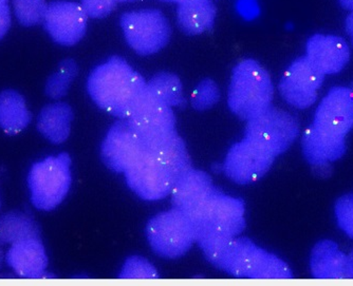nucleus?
Listing matches in <instances>:
<instances>
[{
	"label": "nucleus",
	"instance_id": "nucleus-1",
	"mask_svg": "<svg viewBox=\"0 0 353 286\" xmlns=\"http://www.w3.org/2000/svg\"><path fill=\"white\" fill-rule=\"evenodd\" d=\"M145 79L119 57H110L89 75L87 90L93 102L109 114L126 119L146 91Z\"/></svg>",
	"mask_w": 353,
	"mask_h": 286
},
{
	"label": "nucleus",
	"instance_id": "nucleus-2",
	"mask_svg": "<svg viewBox=\"0 0 353 286\" xmlns=\"http://www.w3.org/2000/svg\"><path fill=\"white\" fill-rule=\"evenodd\" d=\"M203 254L212 265L234 277L261 280L293 278L292 271L285 261L248 238H232L203 250Z\"/></svg>",
	"mask_w": 353,
	"mask_h": 286
},
{
	"label": "nucleus",
	"instance_id": "nucleus-3",
	"mask_svg": "<svg viewBox=\"0 0 353 286\" xmlns=\"http://www.w3.org/2000/svg\"><path fill=\"white\" fill-rule=\"evenodd\" d=\"M245 203L214 186L188 216L195 226V242L202 250L238 237L245 227ZM188 216V214H186Z\"/></svg>",
	"mask_w": 353,
	"mask_h": 286
},
{
	"label": "nucleus",
	"instance_id": "nucleus-4",
	"mask_svg": "<svg viewBox=\"0 0 353 286\" xmlns=\"http://www.w3.org/2000/svg\"><path fill=\"white\" fill-rule=\"evenodd\" d=\"M274 87L268 71L254 59L236 65L229 88L230 109L241 120H250L272 106Z\"/></svg>",
	"mask_w": 353,
	"mask_h": 286
},
{
	"label": "nucleus",
	"instance_id": "nucleus-5",
	"mask_svg": "<svg viewBox=\"0 0 353 286\" xmlns=\"http://www.w3.org/2000/svg\"><path fill=\"white\" fill-rule=\"evenodd\" d=\"M70 166L68 154L48 156L32 166L28 185L37 210L50 212L65 200L72 183Z\"/></svg>",
	"mask_w": 353,
	"mask_h": 286
},
{
	"label": "nucleus",
	"instance_id": "nucleus-6",
	"mask_svg": "<svg viewBox=\"0 0 353 286\" xmlns=\"http://www.w3.org/2000/svg\"><path fill=\"white\" fill-rule=\"evenodd\" d=\"M146 237L157 255L176 259L185 255L195 243V226L190 216L172 207L150 218Z\"/></svg>",
	"mask_w": 353,
	"mask_h": 286
},
{
	"label": "nucleus",
	"instance_id": "nucleus-7",
	"mask_svg": "<svg viewBox=\"0 0 353 286\" xmlns=\"http://www.w3.org/2000/svg\"><path fill=\"white\" fill-rule=\"evenodd\" d=\"M245 134L256 145L279 156L296 140L299 123L291 113L271 106L247 121Z\"/></svg>",
	"mask_w": 353,
	"mask_h": 286
},
{
	"label": "nucleus",
	"instance_id": "nucleus-8",
	"mask_svg": "<svg viewBox=\"0 0 353 286\" xmlns=\"http://www.w3.org/2000/svg\"><path fill=\"white\" fill-rule=\"evenodd\" d=\"M120 25L127 43L143 57L163 49L172 33L165 15L156 9L126 12L121 16Z\"/></svg>",
	"mask_w": 353,
	"mask_h": 286
},
{
	"label": "nucleus",
	"instance_id": "nucleus-9",
	"mask_svg": "<svg viewBox=\"0 0 353 286\" xmlns=\"http://www.w3.org/2000/svg\"><path fill=\"white\" fill-rule=\"evenodd\" d=\"M128 187L141 198L159 201L170 196L176 176L148 150L124 172Z\"/></svg>",
	"mask_w": 353,
	"mask_h": 286
},
{
	"label": "nucleus",
	"instance_id": "nucleus-10",
	"mask_svg": "<svg viewBox=\"0 0 353 286\" xmlns=\"http://www.w3.org/2000/svg\"><path fill=\"white\" fill-rule=\"evenodd\" d=\"M124 120L144 144L176 131V116L172 107L148 92V88Z\"/></svg>",
	"mask_w": 353,
	"mask_h": 286
},
{
	"label": "nucleus",
	"instance_id": "nucleus-11",
	"mask_svg": "<svg viewBox=\"0 0 353 286\" xmlns=\"http://www.w3.org/2000/svg\"><path fill=\"white\" fill-rule=\"evenodd\" d=\"M275 159L276 156L245 138L230 148L222 170L236 184H251L269 172Z\"/></svg>",
	"mask_w": 353,
	"mask_h": 286
},
{
	"label": "nucleus",
	"instance_id": "nucleus-12",
	"mask_svg": "<svg viewBox=\"0 0 353 286\" xmlns=\"http://www.w3.org/2000/svg\"><path fill=\"white\" fill-rule=\"evenodd\" d=\"M324 79L325 75L306 57H301L283 73L279 81V93L293 108L307 109L316 102Z\"/></svg>",
	"mask_w": 353,
	"mask_h": 286
},
{
	"label": "nucleus",
	"instance_id": "nucleus-13",
	"mask_svg": "<svg viewBox=\"0 0 353 286\" xmlns=\"http://www.w3.org/2000/svg\"><path fill=\"white\" fill-rule=\"evenodd\" d=\"M145 144L126 120L114 123L103 141L101 154L109 170L124 174L145 152Z\"/></svg>",
	"mask_w": 353,
	"mask_h": 286
},
{
	"label": "nucleus",
	"instance_id": "nucleus-14",
	"mask_svg": "<svg viewBox=\"0 0 353 286\" xmlns=\"http://www.w3.org/2000/svg\"><path fill=\"white\" fill-rule=\"evenodd\" d=\"M313 127L331 136H344L353 128V86H335L319 103Z\"/></svg>",
	"mask_w": 353,
	"mask_h": 286
},
{
	"label": "nucleus",
	"instance_id": "nucleus-15",
	"mask_svg": "<svg viewBox=\"0 0 353 286\" xmlns=\"http://www.w3.org/2000/svg\"><path fill=\"white\" fill-rule=\"evenodd\" d=\"M88 15L72 1H53L48 6L43 25L55 43L73 45L84 37Z\"/></svg>",
	"mask_w": 353,
	"mask_h": 286
},
{
	"label": "nucleus",
	"instance_id": "nucleus-16",
	"mask_svg": "<svg viewBox=\"0 0 353 286\" xmlns=\"http://www.w3.org/2000/svg\"><path fill=\"white\" fill-rule=\"evenodd\" d=\"M305 57L326 76L336 74L346 67L350 61V48L343 37L315 34L307 41Z\"/></svg>",
	"mask_w": 353,
	"mask_h": 286
},
{
	"label": "nucleus",
	"instance_id": "nucleus-17",
	"mask_svg": "<svg viewBox=\"0 0 353 286\" xmlns=\"http://www.w3.org/2000/svg\"><path fill=\"white\" fill-rule=\"evenodd\" d=\"M310 267L316 279H353V262L338 244L331 240H322L311 252Z\"/></svg>",
	"mask_w": 353,
	"mask_h": 286
},
{
	"label": "nucleus",
	"instance_id": "nucleus-18",
	"mask_svg": "<svg viewBox=\"0 0 353 286\" xmlns=\"http://www.w3.org/2000/svg\"><path fill=\"white\" fill-rule=\"evenodd\" d=\"M301 148L309 164L322 168L346 154V138L331 136L310 125L303 133Z\"/></svg>",
	"mask_w": 353,
	"mask_h": 286
},
{
	"label": "nucleus",
	"instance_id": "nucleus-19",
	"mask_svg": "<svg viewBox=\"0 0 353 286\" xmlns=\"http://www.w3.org/2000/svg\"><path fill=\"white\" fill-rule=\"evenodd\" d=\"M8 265L21 278L41 279L45 277L48 257L39 238H31L12 244L6 256Z\"/></svg>",
	"mask_w": 353,
	"mask_h": 286
},
{
	"label": "nucleus",
	"instance_id": "nucleus-20",
	"mask_svg": "<svg viewBox=\"0 0 353 286\" xmlns=\"http://www.w3.org/2000/svg\"><path fill=\"white\" fill-rule=\"evenodd\" d=\"M213 187L208 174L190 168L174 182L170 192L172 207L188 216Z\"/></svg>",
	"mask_w": 353,
	"mask_h": 286
},
{
	"label": "nucleus",
	"instance_id": "nucleus-21",
	"mask_svg": "<svg viewBox=\"0 0 353 286\" xmlns=\"http://www.w3.org/2000/svg\"><path fill=\"white\" fill-rule=\"evenodd\" d=\"M146 150L176 176L185 174L192 168L185 143L176 131L168 136L146 143Z\"/></svg>",
	"mask_w": 353,
	"mask_h": 286
},
{
	"label": "nucleus",
	"instance_id": "nucleus-22",
	"mask_svg": "<svg viewBox=\"0 0 353 286\" xmlns=\"http://www.w3.org/2000/svg\"><path fill=\"white\" fill-rule=\"evenodd\" d=\"M216 14L212 0H182L178 3L176 21L186 34H202L213 28Z\"/></svg>",
	"mask_w": 353,
	"mask_h": 286
},
{
	"label": "nucleus",
	"instance_id": "nucleus-23",
	"mask_svg": "<svg viewBox=\"0 0 353 286\" xmlns=\"http://www.w3.org/2000/svg\"><path fill=\"white\" fill-rule=\"evenodd\" d=\"M72 109L65 103L48 105L37 121L39 132L53 144H61L69 138L72 122Z\"/></svg>",
	"mask_w": 353,
	"mask_h": 286
},
{
	"label": "nucleus",
	"instance_id": "nucleus-24",
	"mask_svg": "<svg viewBox=\"0 0 353 286\" xmlns=\"http://www.w3.org/2000/svg\"><path fill=\"white\" fill-rule=\"evenodd\" d=\"M31 114L26 106L25 99L13 90L0 93V127L10 136L27 128Z\"/></svg>",
	"mask_w": 353,
	"mask_h": 286
},
{
	"label": "nucleus",
	"instance_id": "nucleus-25",
	"mask_svg": "<svg viewBox=\"0 0 353 286\" xmlns=\"http://www.w3.org/2000/svg\"><path fill=\"white\" fill-rule=\"evenodd\" d=\"M41 237V230L30 214L12 212L0 218V245Z\"/></svg>",
	"mask_w": 353,
	"mask_h": 286
},
{
	"label": "nucleus",
	"instance_id": "nucleus-26",
	"mask_svg": "<svg viewBox=\"0 0 353 286\" xmlns=\"http://www.w3.org/2000/svg\"><path fill=\"white\" fill-rule=\"evenodd\" d=\"M146 88L148 92L172 108L185 106L181 81L172 73H158L148 81Z\"/></svg>",
	"mask_w": 353,
	"mask_h": 286
},
{
	"label": "nucleus",
	"instance_id": "nucleus-27",
	"mask_svg": "<svg viewBox=\"0 0 353 286\" xmlns=\"http://www.w3.org/2000/svg\"><path fill=\"white\" fill-rule=\"evenodd\" d=\"M77 75V65L72 59H65L59 65V70L48 79L46 94L50 99H59L65 96L71 83Z\"/></svg>",
	"mask_w": 353,
	"mask_h": 286
},
{
	"label": "nucleus",
	"instance_id": "nucleus-28",
	"mask_svg": "<svg viewBox=\"0 0 353 286\" xmlns=\"http://www.w3.org/2000/svg\"><path fill=\"white\" fill-rule=\"evenodd\" d=\"M47 9L46 0H14L16 17L25 27L43 23Z\"/></svg>",
	"mask_w": 353,
	"mask_h": 286
},
{
	"label": "nucleus",
	"instance_id": "nucleus-29",
	"mask_svg": "<svg viewBox=\"0 0 353 286\" xmlns=\"http://www.w3.org/2000/svg\"><path fill=\"white\" fill-rule=\"evenodd\" d=\"M220 99V90L217 83L212 79H206L200 81L192 92L190 103L192 108L198 111H205L215 106Z\"/></svg>",
	"mask_w": 353,
	"mask_h": 286
},
{
	"label": "nucleus",
	"instance_id": "nucleus-30",
	"mask_svg": "<svg viewBox=\"0 0 353 286\" xmlns=\"http://www.w3.org/2000/svg\"><path fill=\"white\" fill-rule=\"evenodd\" d=\"M121 279H157L156 267L144 258L132 256L128 258L121 271Z\"/></svg>",
	"mask_w": 353,
	"mask_h": 286
},
{
	"label": "nucleus",
	"instance_id": "nucleus-31",
	"mask_svg": "<svg viewBox=\"0 0 353 286\" xmlns=\"http://www.w3.org/2000/svg\"><path fill=\"white\" fill-rule=\"evenodd\" d=\"M339 227L353 240V194L341 196L334 206Z\"/></svg>",
	"mask_w": 353,
	"mask_h": 286
},
{
	"label": "nucleus",
	"instance_id": "nucleus-32",
	"mask_svg": "<svg viewBox=\"0 0 353 286\" xmlns=\"http://www.w3.org/2000/svg\"><path fill=\"white\" fill-rule=\"evenodd\" d=\"M117 3L118 0H82V7L88 17L103 19L111 13Z\"/></svg>",
	"mask_w": 353,
	"mask_h": 286
},
{
	"label": "nucleus",
	"instance_id": "nucleus-33",
	"mask_svg": "<svg viewBox=\"0 0 353 286\" xmlns=\"http://www.w3.org/2000/svg\"><path fill=\"white\" fill-rule=\"evenodd\" d=\"M236 10L245 21H253L261 14L259 0H237Z\"/></svg>",
	"mask_w": 353,
	"mask_h": 286
},
{
	"label": "nucleus",
	"instance_id": "nucleus-34",
	"mask_svg": "<svg viewBox=\"0 0 353 286\" xmlns=\"http://www.w3.org/2000/svg\"><path fill=\"white\" fill-rule=\"evenodd\" d=\"M11 25V16L7 3L0 6V39L5 37Z\"/></svg>",
	"mask_w": 353,
	"mask_h": 286
},
{
	"label": "nucleus",
	"instance_id": "nucleus-35",
	"mask_svg": "<svg viewBox=\"0 0 353 286\" xmlns=\"http://www.w3.org/2000/svg\"><path fill=\"white\" fill-rule=\"evenodd\" d=\"M345 30L350 37L351 43L353 45V11L347 16L346 21H345Z\"/></svg>",
	"mask_w": 353,
	"mask_h": 286
},
{
	"label": "nucleus",
	"instance_id": "nucleus-36",
	"mask_svg": "<svg viewBox=\"0 0 353 286\" xmlns=\"http://www.w3.org/2000/svg\"><path fill=\"white\" fill-rule=\"evenodd\" d=\"M339 1L345 10H348L350 12L353 11V0H339Z\"/></svg>",
	"mask_w": 353,
	"mask_h": 286
},
{
	"label": "nucleus",
	"instance_id": "nucleus-37",
	"mask_svg": "<svg viewBox=\"0 0 353 286\" xmlns=\"http://www.w3.org/2000/svg\"><path fill=\"white\" fill-rule=\"evenodd\" d=\"M161 1H164V3H181L182 0H161Z\"/></svg>",
	"mask_w": 353,
	"mask_h": 286
},
{
	"label": "nucleus",
	"instance_id": "nucleus-38",
	"mask_svg": "<svg viewBox=\"0 0 353 286\" xmlns=\"http://www.w3.org/2000/svg\"><path fill=\"white\" fill-rule=\"evenodd\" d=\"M3 252H1V249H0V268H1V264H3Z\"/></svg>",
	"mask_w": 353,
	"mask_h": 286
},
{
	"label": "nucleus",
	"instance_id": "nucleus-39",
	"mask_svg": "<svg viewBox=\"0 0 353 286\" xmlns=\"http://www.w3.org/2000/svg\"><path fill=\"white\" fill-rule=\"evenodd\" d=\"M119 3H130V1H136V0H118Z\"/></svg>",
	"mask_w": 353,
	"mask_h": 286
},
{
	"label": "nucleus",
	"instance_id": "nucleus-40",
	"mask_svg": "<svg viewBox=\"0 0 353 286\" xmlns=\"http://www.w3.org/2000/svg\"><path fill=\"white\" fill-rule=\"evenodd\" d=\"M8 0H0V6L6 5L7 3Z\"/></svg>",
	"mask_w": 353,
	"mask_h": 286
},
{
	"label": "nucleus",
	"instance_id": "nucleus-41",
	"mask_svg": "<svg viewBox=\"0 0 353 286\" xmlns=\"http://www.w3.org/2000/svg\"><path fill=\"white\" fill-rule=\"evenodd\" d=\"M349 256H350L351 260H352L353 262V250L350 252V254H349Z\"/></svg>",
	"mask_w": 353,
	"mask_h": 286
}]
</instances>
